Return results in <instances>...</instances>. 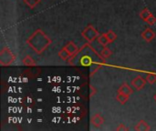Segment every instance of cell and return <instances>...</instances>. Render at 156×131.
<instances>
[{"label":"cell","instance_id":"6da1fadb","mask_svg":"<svg viewBox=\"0 0 156 131\" xmlns=\"http://www.w3.org/2000/svg\"><path fill=\"white\" fill-rule=\"evenodd\" d=\"M71 66H80L90 67V76H92L99 68L105 64V58L99 54L89 43L83 45L78 53L69 59Z\"/></svg>","mask_w":156,"mask_h":131},{"label":"cell","instance_id":"7a4b0ae2","mask_svg":"<svg viewBox=\"0 0 156 131\" xmlns=\"http://www.w3.org/2000/svg\"><path fill=\"white\" fill-rule=\"evenodd\" d=\"M26 42L28 47L39 55L42 54L52 43L51 39L41 29H37Z\"/></svg>","mask_w":156,"mask_h":131},{"label":"cell","instance_id":"3957f363","mask_svg":"<svg viewBox=\"0 0 156 131\" xmlns=\"http://www.w3.org/2000/svg\"><path fill=\"white\" fill-rule=\"evenodd\" d=\"M16 55H14L7 47H5L0 51V65L2 67L10 66L16 60Z\"/></svg>","mask_w":156,"mask_h":131},{"label":"cell","instance_id":"277c9868","mask_svg":"<svg viewBox=\"0 0 156 131\" xmlns=\"http://www.w3.org/2000/svg\"><path fill=\"white\" fill-rule=\"evenodd\" d=\"M100 36L99 31L92 26V25H89L82 32H81V36L88 42V43H91L93 42L96 38H98Z\"/></svg>","mask_w":156,"mask_h":131},{"label":"cell","instance_id":"5b68a950","mask_svg":"<svg viewBox=\"0 0 156 131\" xmlns=\"http://www.w3.org/2000/svg\"><path fill=\"white\" fill-rule=\"evenodd\" d=\"M146 82H147V80L145 78H144L142 76H137L135 78L133 79L132 85L136 88V90H142L144 88Z\"/></svg>","mask_w":156,"mask_h":131},{"label":"cell","instance_id":"8992f818","mask_svg":"<svg viewBox=\"0 0 156 131\" xmlns=\"http://www.w3.org/2000/svg\"><path fill=\"white\" fill-rule=\"evenodd\" d=\"M155 32H154L152 28H150V27L144 29V30L142 32V37H143L146 42H151V41H153L154 38L155 37Z\"/></svg>","mask_w":156,"mask_h":131},{"label":"cell","instance_id":"52a82bcc","mask_svg":"<svg viewBox=\"0 0 156 131\" xmlns=\"http://www.w3.org/2000/svg\"><path fill=\"white\" fill-rule=\"evenodd\" d=\"M64 48L69 53V55H70V57H73V56H75L77 53H78V51H79V47L73 43V42H68L65 46H64Z\"/></svg>","mask_w":156,"mask_h":131},{"label":"cell","instance_id":"ba28073f","mask_svg":"<svg viewBox=\"0 0 156 131\" xmlns=\"http://www.w3.org/2000/svg\"><path fill=\"white\" fill-rule=\"evenodd\" d=\"M90 123L96 127V128H100L103 123H104V119L102 118V116L101 114H95L92 116V118L90 119Z\"/></svg>","mask_w":156,"mask_h":131},{"label":"cell","instance_id":"9c48e42d","mask_svg":"<svg viewBox=\"0 0 156 131\" xmlns=\"http://www.w3.org/2000/svg\"><path fill=\"white\" fill-rule=\"evenodd\" d=\"M118 93H122V94H124V95L130 97V96L133 93V89L131 88V87H130L128 84L124 83V84H122V85L121 86V88L118 89Z\"/></svg>","mask_w":156,"mask_h":131},{"label":"cell","instance_id":"30bf717a","mask_svg":"<svg viewBox=\"0 0 156 131\" xmlns=\"http://www.w3.org/2000/svg\"><path fill=\"white\" fill-rule=\"evenodd\" d=\"M134 129L136 131H149L151 129L150 126L147 124V122H145L144 120H141L139 121V123L135 126Z\"/></svg>","mask_w":156,"mask_h":131},{"label":"cell","instance_id":"8fae6325","mask_svg":"<svg viewBox=\"0 0 156 131\" xmlns=\"http://www.w3.org/2000/svg\"><path fill=\"white\" fill-rule=\"evenodd\" d=\"M98 42H99V44L101 45L102 47H107V46L111 43L110 40H109V38H108V36H107V35H106V33H103V34H101V35L99 36V37H98Z\"/></svg>","mask_w":156,"mask_h":131},{"label":"cell","instance_id":"7c38bea8","mask_svg":"<svg viewBox=\"0 0 156 131\" xmlns=\"http://www.w3.org/2000/svg\"><path fill=\"white\" fill-rule=\"evenodd\" d=\"M22 63L27 66V67H34L36 66V62L35 60L32 58V57L30 56H26L23 59H22Z\"/></svg>","mask_w":156,"mask_h":131},{"label":"cell","instance_id":"4fadbf2b","mask_svg":"<svg viewBox=\"0 0 156 131\" xmlns=\"http://www.w3.org/2000/svg\"><path fill=\"white\" fill-rule=\"evenodd\" d=\"M58 57L62 59V60H69L70 58V55L69 53L63 47L62 49L59 50L58 52Z\"/></svg>","mask_w":156,"mask_h":131},{"label":"cell","instance_id":"5bb4252c","mask_svg":"<svg viewBox=\"0 0 156 131\" xmlns=\"http://www.w3.org/2000/svg\"><path fill=\"white\" fill-rule=\"evenodd\" d=\"M116 99H117V101H118L119 103H121L122 105H123V104H125V103L128 101L129 96H126V95L122 94V93H118V95H117V97H116Z\"/></svg>","mask_w":156,"mask_h":131},{"label":"cell","instance_id":"9a60e30c","mask_svg":"<svg viewBox=\"0 0 156 131\" xmlns=\"http://www.w3.org/2000/svg\"><path fill=\"white\" fill-rule=\"evenodd\" d=\"M151 15H152V13H151V11H150L148 8H144V9L142 10V11L140 12V14H139L140 17H141L143 20H144V21H146V19H147Z\"/></svg>","mask_w":156,"mask_h":131},{"label":"cell","instance_id":"2e32d148","mask_svg":"<svg viewBox=\"0 0 156 131\" xmlns=\"http://www.w3.org/2000/svg\"><path fill=\"white\" fill-rule=\"evenodd\" d=\"M101 55L104 58H108V57H110L112 55V51L110 48L104 47L103 49H102L101 52Z\"/></svg>","mask_w":156,"mask_h":131},{"label":"cell","instance_id":"e0dca14e","mask_svg":"<svg viewBox=\"0 0 156 131\" xmlns=\"http://www.w3.org/2000/svg\"><path fill=\"white\" fill-rule=\"evenodd\" d=\"M24 2L29 8H34L40 2V0H24Z\"/></svg>","mask_w":156,"mask_h":131},{"label":"cell","instance_id":"ac0fdd59","mask_svg":"<svg viewBox=\"0 0 156 131\" xmlns=\"http://www.w3.org/2000/svg\"><path fill=\"white\" fill-rule=\"evenodd\" d=\"M146 80L149 84L153 85L156 82V74L154 73H149L146 77Z\"/></svg>","mask_w":156,"mask_h":131},{"label":"cell","instance_id":"d6986e66","mask_svg":"<svg viewBox=\"0 0 156 131\" xmlns=\"http://www.w3.org/2000/svg\"><path fill=\"white\" fill-rule=\"evenodd\" d=\"M106 35H107V36H108V38H109V40H110L111 43L113 42V41L117 38V35H116L115 32L112 31V30H109V31L106 33Z\"/></svg>","mask_w":156,"mask_h":131},{"label":"cell","instance_id":"ffe728a7","mask_svg":"<svg viewBox=\"0 0 156 131\" xmlns=\"http://www.w3.org/2000/svg\"><path fill=\"white\" fill-rule=\"evenodd\" d=\"M146 22H147L150 26H153V25H154L156 23V17L152 14V15L146 19Z\"/></svg>","mask_w":156,"mask_h":131},{"label":"cell","instance_id":"44dd1931","mask_svg":"<svg viewBox=\"0 0 156 131\" xmlns=\"http://www.w3.org/2000/svg\"><path fill=\"white\" fill-rule=\"evenodd\" d=\"M116 130L117 131H128L129 130V129L128 128H126L123 124H121V125H119V127H117V129H116Z\"/></svg>","mask_w":156,"mask_h":131},{"label":"cell","instance_id":"7402d4cb","mask_svg":"<svg viewBox=\"0 0 156 131\" xmlns=\"http://www.w3.org/2000/svg\"><path fill=\"white\" fill-rule=\"evenodd\" d=\"M95 94H96V89L94 88V87H93V86H90V97L91 98V97H93Z\"/></svg>","mask_w":156,"mask_h":131},{"label":"cell","instance_id":"603a6c76","mask_svg":"<svg viewBox=\"0 0 156 131\" xmlns=\"http://www.w3.org/2000/svg\"><path fill=\"white\" fill-rule=\"evenodd\" d=\"M154 100H155V101H156V94H155V95H154Z\"/></svg>","mask_w":156,"mask_h":131}]
</instances>
